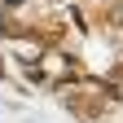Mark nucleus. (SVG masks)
<instances>
[{"instance_id":"f257e3e1","label":"nucleus","mask_w":123,"mask_h":123,"mask_svg":"<svg viewBox=\"0 0 123 123\" xmlns=\"http://www.w3.org/2000/svg\"><path fill=\"white\" fill-rule=\"evenodd\" d=\"M35 35H40L44 44H53V40H62V22H53V18H49V22H44V26L35 31Z\"/></svg>"},{"instance_id":"f03ea898","label":"nucleus","mask_w":123,"mask_h":123,"mask_svg":"<svg viewBox=\"0 0 123 123\" xmlns=\"http://www.w3.org/2000/svg\"><path fill=\"white\" fill-rule=\"evenodd\" d=\"M110 22H114V26H123V5H114V9H110Z\"/></svg>"}]
</instances>
